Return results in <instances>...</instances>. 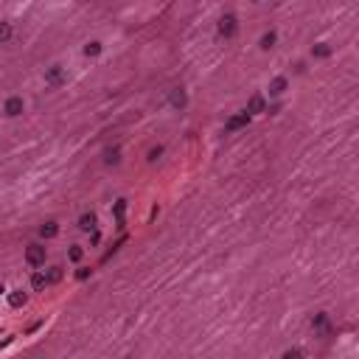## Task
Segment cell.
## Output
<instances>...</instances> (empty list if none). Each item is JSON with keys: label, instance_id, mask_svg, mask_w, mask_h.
<instances>
[{"label": "cell", "instance_id": "obj_15", "mask_svg": "<svg viewBox=\"0 0 359 359\" xmlns=\"http://www.w3.org/2000/svg\"><path fill=\"white\" fill-rule=\"evenodd\" d=\"M275 42H278V34L267 31L264 37H261V42H258V45H261V51H269V48H275Z\"/></svg>", "mask_w": 359, "mask_h": 359}, {"label": "cell", "instance_id": "obj_24", "mask_svg": "<svg viewBox=\"0 0 359 359\" xmlns=\"http://www.w3.org/2000/svg\"><path fill=\"white\" fill-rule=\"evenodd\" d=\"M256 3H261V0H256Z\"/></svg>", "mask_w": 359, "mask_h": 359}, {"label": "cell", "instance_id": "obj_7", "mask_svg": "<svg viewBox=\"0 0 359 359\" xmlns=\"http://www.w3.org/2000/svg\"><path fill=\"white\" fill-rule=\"evenodd\" d=\"M267 110V99H264V96H250V101H247V112H250V115H258V112H264Z\"/></svg>", "mask_w": 359, "mask_h": 359}, {"label": "cell", "instance_id": "obj_6", "mask_svg": "<svg viewBox=\"0 0 359 359\" xmlns=\"http://www.w3.org/2000/svg\"><path fill=\"white\" fill-rule=\"evenodd\" d=\"M286 87H289L286 76H275L272 81H269V96H272V99H278V96H283V93H286Z\"/></svg>", "mask_w": 359, "mask_h": 359}, {"label": "cell", "instance_id": "obj_13", "mask_svg": "<svg viewBox=\"0 0 359 359\" xmlns=\"http://www.w3.org/2000/svg\"><path fill=\"white\" fill-rule=\"evenodd\" d=\"M312 56H314V59H328V56H331V45L317 42V45L312 48Z\"/></svg>", "mask_w": 359, "mask_h": 359}, {"label": "cell", "instance_id": "obj_11", "mask_svg": "<svg viewBox=\"0 0 359 359\" xmlns=\"http://www.w3.org/2000/svg\"><path fill=\"white\" fill-rule=\"evenodd\" d=\"M312 325H314V331H320V334H331V325H328V317H325V314H317V317H314L312 320Z\"/></svg>", "mask_w": 359, "mask_h": 359}, {"label": "cell", "instance_id": "obj_10", "mask_svg": "<svg viewBox=\"0 0 359 359\" xmlns=\"http://www.w3.org/2000/svg\"><path fill=\"white\" fill-rule=\"evenodd\" d=\"M25 300H28V298H25V292H22V289L9 292V306H11V309H22V306H25Z\"/></svg>", "mask_w": 359, "mask_h": 359}, {"label": "cell", "instance_id": "obj_4", "mask_svg": "<svg viewBox=\"0 0 359 359\" xmlns=\"http://www.w3.org/2000/svg\"><path fill=\"white\" fill-rule=\"evenodd\" d=\"M250 118H253V115H250V112H236V115H230V118H227V121H224V129H227V132H239V129H244L247 123H250Z\"/></svg>", "mask_w": 359, "mask_h": 359}, {"label": "cell", "instance_id": "obj_21", "mask_svg": "<svg viewBox=\"0 0 359 359\" xmlns=\"http://www.w3.org/2000/svg\"><path fill=\"white\" fill-rule=\"evenodd\" d=\"M123 211H126V199H118L115 202V219L118 222H123Z\"/></svg>", "mask_w": 359, "mask_h": 359}, {"label": "cell", "instance_id": "obj_12", "mask_svg": "<svg viewBox=\"0 0 359 359\" xmlns=\"http://www.w3.org/2000/svg\"><path fill=\"white\" fill-rule=\"evenodd\" d=\"M104 163H107V166H118V163H121V149H115V146L107 149V152H104Z\"/></svg>", "mask_w": 359, "mask_h": 359}, {"label": "cell", "instance_id": "obj_17", "mask_svg": "<svg viewBox=\"0 0 359 359\" xmlns=\"http://www.w3.org/2000/svg\"><path fill=\"white\" fill-rule=\"evenodd\" d=\"M67 258L73 261V264H79L81 258H84V247H79V244H73L70 250H67Z\"/></svg>", "mask_w": 359, "mask_h": 359}, {"label": "cell", "instance_id": "obj_20", "mask_svg": "<svg viewBox=\"0 0 359 359\" xmlns=\"http://www.w3.org/2000/svg\"><path fill=\"white\" fill-rule=\"evenodd\" d=\"M101 54V42H87L84 45V56H99Z\"/></svg>", "mask_w": 359, "mask_h": 359}, {"label": "cell", "instance_id": "obj_19", "mask_svg": "<svg viewBox=\"0 0 359 359\" xmlns=\"http://www.w3.org/2000/svg\"><path fill=\"white\" fill-rule=\"evenodd\" d=\"M11 34H14V31H11V22H0V45H3V42H9V40H11Z\"/></svg>", "mask_w": 359, "mask_h": 359}, {"label": "cell", "instance_id": "obj_3", "mask_svg": "<svg viewBox=\"0 0 359 359\" xmlns=\"http://www.w3.org/2000/svg\"><path fill=\"white\" fill-rule=\"evenodd\" d=\"M65 81H67L65 67L54 65V67H48V70H45V84H48V87H62Z\"/></svg>", "mask_w": 359, "mask_h": 359}, {"label": "cell", "instance_id": "obj_16", "mask_svg": "<svg viewBox=\"0 0 359 359\" xmlns=\"http://www.w3.org/2000/svg\"><path fill=\"white\" fill-rule=\"evenodd\" d=\"M31 286H34L37 292H42L45 286H48V278H45V272H40V269L34 272V275H31Z\"/></svg>", "mask_w": 359, "mask_h": 359}, {"label": "cell", "instance_id": "obj_22", "mask_svg": "<svg viewBox=\"0 0 359 359\" xmlns=\"http://www.w3.org/2000/svg\"><path fill=\"white\" fill-rule=\"evenodd\" d=\"M160 155H163V146H155V149H149V157H146V160H149V163H157Z\"/></svg>", "mask_w": 359, "mask_h": 359}, {"label": "cell", "instance_id": "obj_18", "mask_svg": "<svg viewBox=\"0 0 359 359\" xmlns=\"http://www.w3.org/2000/svg\"><path fill=\"white\" fill-rule=\"evenodd\" d=\"M45 278H48V286H51V283H59V280H62V269H59V267H51L48 272H45Z\"/></svg>", "mask_w": 359, "mask_h": 359}, {"label": "cell", "instance_id": "obj_1", "mask_svg": "<svg viewBox=\"0 0 359 359\" xmlns=\"http://www.w3.org/2000/svg\"><path fill=\"white\" fill-rule=\"evenodd\" d=\"M25 264L34 269L45 267V247L42 244H28V250H25Z\"/></svg>", "mask_w": 359, "mask_h": 359}, {"label": "cell", "instance_id": "obj_2", "mask_svg": "<svg viewBox=\"0 0 359 359\" xmlns=\"http://www.w3.org/2000/svg\"><path fill=\"white\" fill-rule=\"evenodd\" d=\"M236 34H239V20H236L233 14H224L222 20H219V37H224V40H233Z\"/></svg>", "mask_w": 359, "mask_h": 359}, {"label": "cell", "instance_id": "obj_8", "mask_svg": "<svg viewBox=\"0 0 359 359\" xmlns=\"http://www.w3.org/2000/svg\"><path fill=\"white\" fill-rule=\"evenodd\" d=\"M99 227V219H96V213H81L79 216V230H84V233H93Z\"/></svg>", "mask_w": 359, "mask_h": 359}, {"label": "cell", "instance_id": "obj_14", "mask_svg": "<svg viewBox=\"0 0 359 359\" xmlns=\"http://www.w3.org/2000/svg\"><path fill=\"white\" fill-rule=\"evenodd\" d=\"M56 233H59V224H56V222H45V224H40V236H42V239H54Z\"/></svg>", "mask_w": 359, "mask_h": 359}, {"label": "cell", "instance_id": "obj_5", "mask_svg": "<svg viewBox=\"0 0 359 359\" xmlns=\"http://www.w3.org/2000/svg\"><path fill=\"white\" fill-rule=\"evenodd\" d=\"M3 112H6L9 118H17V115H22V99H20V96H11V99H6V104H3Z\"/></svg>", "mask_w": 359, "mask_h": 359}, {"label": "cell", "instance_id": "obj_23", "mask_svg": "<svg viewBox=\"0 0 359 359\" xmlns=\"http://www.w3.org/2000/svg\"><path fill=\"white\" fill-rule=\"evenodd\" d=\"M90 275H93V269H87V267H79V269H76V278H79V280H87Z\"/></svg>", "mask_w": 359, "mask_h": 359}, {"label": "cell", "instance_id": "obj_9", "mask_svg": "<svg viewBox=\"0 0 359 359\" xmlns=\"http://www.w3.org/2000/svg\"><path fill=\"white\" fill-rule=\"evenodd\" d=\"M168 101H171V107L182 110V107L188 104V96H185V90H182V87H174V90H171V96H168Z\"/></svg>", "mask_w": 359, "mask_h": 359}]
</instances>
